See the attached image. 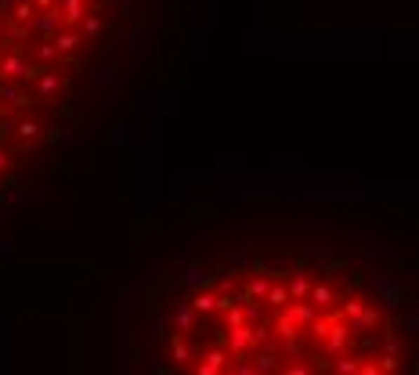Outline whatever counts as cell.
<instances>
[{"mask_svg": "<svg viewBox=\"0 0 419 375\" xmlns=\"http://www.w3.org/2000/svg\"><path fill=\"white\" fill-rule=\"evenodd\" d=\"M109 0H0V191L55 130Z\"/></svg>", "mask_w": 419, "mask_h": 375, "instance_id": "obj_2", "label": "cell"}, {"mask_svg": "<svg viewBox=\"0 0 419 375\" xmlns=\"http://www.w3.org/2000/svg\"><path fill=\"white\" fill-rule=\"evenodd\" d=\"M145 357L152 375H415L387 292L297 249L192 264L149 304Z\"/></svg>", "mask_w": 419, "mask_h": 375, "instance_id": "obj_1", "label": "cell"}]
</instances>
